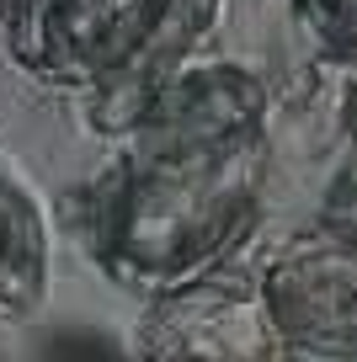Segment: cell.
<instances>
[{
  "label": "cell",
  "instance_id": "obj_7",
  "mask_svg": "<svg viewBox=\"0 0 357 362\" xmlns=\"http://www.w3.org/2000/svg\"><path fill=\"white\" fill-rule=\"evenodd\" d=\"M149 11V0H69V69H75V90L107 64L123 37L139 27Z\"/></svg>",
  "mask_w": 357,
  "mask_h": 362
},
{
  "label": "cell",
  "instance_id": "obj_4",
  "mask_svg": "<svg viewBox=\"0 0 357 362\" xmlns=\"http://www.w3.org/2000/svg\"><path fill=\"white\" fill-rule=\"evenodd\" d=\"M224 11H230V0H149V11L123 37V48L86 80L91 134H101L107 144L134 134L171 96V86L208 59Z\"/></svg>",
  "mask_w": 357,
  "mask_h": 362
},
{
  "label": "cell",
  "instance_id": "obj_6",
  "mask_svg": "<svg viewBox=\"0 0 357 362\" xmlns=\"http://www.w3.org/2000/svg\"><path fill=\"white\" fill-rule=\"evenodd\" d=\"M0 37L22 75H33L48 90H75L69 0H0Z\"/></svg>",
  "mask_w": 357,
  "mask_h": 362
},
{
  "label": "cell",
  "instance_id": "obj_9",
  "mask_svg": "<svg viewBox=\"0 0 357 362\" xmlns=\"http://www.w3.org/2000/svg\"><path fill=\"white\" fill-rule=\"evenodd\" d=\"M325 224L346 229V235L357 240V192H352V197H336V203H325Z\"/></svg>",
  "mask_w": 357,
  "mask_h": 362
},
{
  "label": "cell",
  "instance_id": "obj_2",
  "mask_svg": "<svg viewBox=\"0 0 357 362\" xmlns=\"http://www.w3.org/2000/svg\"><path fill=\"white\" fill-rule=\"evenodd\" d=\"M293 357L357 362V240L314 224L278 240L251 272Z\"/></svg>",
  "mask_w": 357,
  "mask_h": 362
},
{
  "label": "cell",
  "instance_id": "obj_8",
  "mask_svg": "<svg viewBox=\"0 0 357 362\" xmlns=\"http://www.w3.org/2000/svg\"><path fill=\"white\" fill-rule=\"evenodd\" d=\"M299 22L331 59H357V0H299Z\"/></svg>",
  "mask_w": 357,
  "mask_h": 362
},
{
  "label": "cell",
  "instance_id": "obj_3",
  "mask_svg": "<svg viewBox=\"0 0 357 362\" xmlns=\"http://www.w3.org/2000/svg\"><path fill=\"white\" fill-rule=\"evenodd\" d=\"M139 362H293L278 336L256 277L240 272H203L176 288L144 298L134 320Z\"/></svg>",
  "mask_w": 357,
  "mask_h": 362
},
{
  "label": "cell",
  "instance_id": "obj_1",
  "mask_svg": "<svg viewBox=\"0 0 357 362\" xmlns=\"http://www.w3.org/2000/svg\"><path fill=\"white\" fill-rule=\"evenodd\" d=\"M272 165V96L256 69L203 59L118 139V160L86 192V250L112 288L155 298L224 267L261 208Z\"/></svg>",
  "mask_w": 357,
  "mask_h": 362
},
{
  "label": "cell",
  "instance_id": "obj_5",
  "mask_svg": "<svg viewBox=\"0 0 357 362\" xmlns=\"http://www.w3.org/2000/svg\"><path fill=\"white\" fill-rule=\"evenodd\" d=\"M54 256H48V214L22 170L0 155V325H27L48 309Z\"/></svg>",
  "mask_w": 357,
  "mask_h": 362
}]
</instances>
